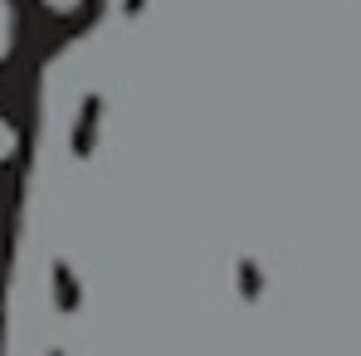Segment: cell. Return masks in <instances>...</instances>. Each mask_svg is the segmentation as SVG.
<instances>
[{
  "mask_svg": "<svg viewBox=\"0 0 361 356\" xmlns=\"http://www.w3.org/2000/svg\"><path fill=\"white\" fill-rule=\"evenodd\" d=\"M10 156H15V127H10V122L0 118V166H5Z\"/></svg>",
  "mask_w": 361,
  "mask_h": 356,
  "instance_id": "6da1fadb",
  "label": "cell"
},
{
  "mask_svg": "<svg viewBox=\"0 0 361 356\" xmlns=\"http://www.w3.org/2000/svg\"><path fill=\"white\" fill-rule=\"evenodd\" d=\"M10 49V10H5V0H0V54Z\"/></svg>",
  "mask_w": 361,
  "mask_h": 356,
  "instance_id": "7a4b0ae2",
  "label": "cell"
}]
</instances>
